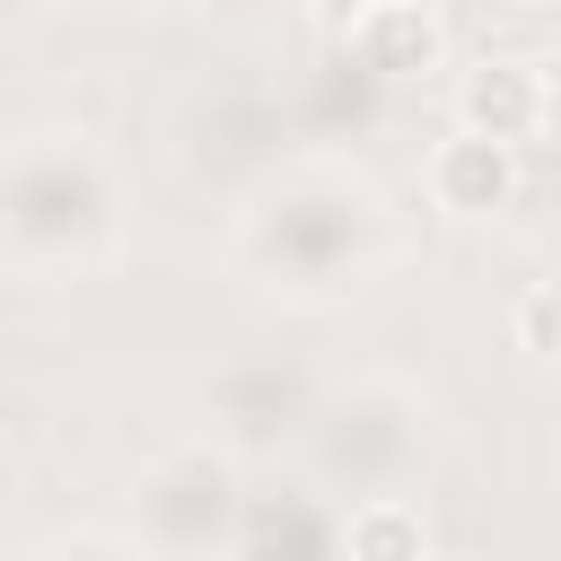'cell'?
Instances as JSON below:
<instances>
[{"label": "cell", "instance_id": "cell-1", "mask_svg": "<svg viewBox=\"0 0 561 561\" xmlns=\"http://www.w3.org/2000/svg\"><path fill=\"white\" fill-rule=\"evenodd\" d=\"M394 263H403L394 202L351 158H324V149L289 158L237 202V272L280 307H307V316L359 307Z\"/></svg>", "mask_w": 561, "mask_h": 561}, {"label": "cell", "instance_id": "cell-2", "mask_svg": "<svg viewBox=\"0 0 561 561\" xmlns=\"http://www.w3.org/2000/svg\"><path fill=\"white\" fill-rule=\"evenodd\" d=\"M131 202L123 167L79 123H35L0 140V263L18 280H88L123 254Z\"/></svg>", "mask_w": 561, "mask_h": 561}, {"label": "cell", "instance_id": "cell-3", "mask_svg": "<svg viewBox=\"0 0 561 561\" xmlns=\"http://www.w3.org/2000/svg\"><path fill=\"white\" fill-rule=\"evenodd\" d=\"M430 438H438V421H430L421 386H403V377H351V386L316 394L307 421H298L307 491H324L333 508H351L368 491H412Z\"/></svg>", "mask_w": 561, "mask_h": 561}, {"label": "cell", "instance_id": "cell-4", "mask_svg": "<svg viewBox=\"0 0 561 561\" xmlns=\"http://www.w3.org/2000/svg\"><path fill=\"white\" fill-rule=\"evenodd\" d=\"M245 508V456L219 438H175L131 473V552L149 561H228Z\"/></svg>", "mask_w": 561, "mask_h": 561}, {"label": "cell", "instance_id": "cell-5", "mask_svg": "<svg viewBox=\"0 0 561 561\" xmlns=\"http://www.w3.org/2000/svg\"><path fill=\"white\" fill-rule=\"evenodd\" d=\"M447 105H456V131H482L500 149H535V140H552V61L543 53H482L456 70Z\"/></svg>", "mask_w": 561, "mask_h": 561}, {"label": "cell", "instance_id": "cell-6", "mask_svg": "<svg viewBox=\"0 0 561 561\" xmlns=\"http://www.w3.org/2000/svg\"><path fill=\"white\" fill-rule=\"evenodd\" d=\"M333 44H342L351 79H377V88H412V79L447 70V18H438V0H377Z\"/></svg>", "mask_w": 561, "mask_h": 561}, {"label": "cell", "instance_id": "cell-7", "mask_svg": "<svg viewBox=\"0 0 561 561\" xmlns=\"http://www.w3.org/2000/svg\"><path fill=\"white\" fill-rule=\"evenodd\" d=\"M228 561H342V508L324 491H307V482H280V491L245 482Z\"/></svg>", "mask_w": 561, "mask_h": 561}, {"label": "cell", "instance_id": "cell-8", "mask_svg": "<svg viewBox=\"0 0 561 561\" xmlns=\"http://www.w3.org/2000/svg\"><path fill=\"white\" fill-rule=\"evenodd\" d=\"M421 193H430V210H447V219H500V210H517V193H526V149H500V140H482V131H447V140H430V158H421Z\"/></svg>", "mask_w": 561, "mask_h": 561}, {"label": "cell", "instance_id": "cell-9", "mask_svg": "<svg viewBox=\"0 0 561 561\" xmlns=\"http://www.w3.org/2000/svg\"><path fill=\"white\" fill-rule=\"evenodd\" d=\"M307 403H316V386L298 377V368H280V359H237L219 386H210V412L228 421V430H210L219 447H280V438H298V421H307Z\"/></svg>", "mask_w": 561, "mask_h": 561}, {"label": "cell", "instance_id": "cell-10", "mask_svg": "<svg viewBox=\"0 0 561 561\" xmlns=\"http://www.w3.org/2000/svg\"><path fill=\"white\" fill-rule=\"evenodd\" d=\"M430 552H438V535L412 491H368L342 508V561H430Z\"/></svg>", "mask_w": 561, "mask_h": 561}, {"label": "cell", "instance_id": "cell-11", "mask_svg": "<svg viewBox=\"0 0 561 561\" xmlns=\"http://www.w3.org/2000/svg\"><path fill=\"white\" fill-rule=\"evenodd\" d=\"M508 342H517L526 359H552V280H543V272L517 280V298H508Z\"/></svg>", "mask_w": 561, "mask_h": 561}, {"label": "cell", "instance_id": "cell-12", "mask_svg": "<svg viewBox=\"0 0 561 561\" xmlns=\"http://www.w3.org/2000/svg\"><path fill=\"white\" fill-rule=\"evenodd\" d=\"M359 9H377V0H307V18H316L324 35H342V26L359 18Z\"/></svg>", "mask_w": 561, "mask_h": 561}, {"label": "cell", "instance_id": "cell-13", "mask_svg": "<svg viewBox=\"0 0 561 561\" xmlns=\"http://www.w3.org/2000/svg\"><path fill=\"white\" fill-rule=\"evenodd\" d=\"M44 561H123V543H96V535H88V543H53Z\"/></svg>", "mask_w": 561, "mask_h": 561}, {"label": "cell", "instance_id": "cell-14", "mask_svg": "<svg viewBox=\"0 0 561 561\" xmlns=\"http://www.w3.org/2000/svg\"><path fill=\"white\" fill-rule=\"evenodd\" d=\"M123 561H149V552H131V543H123Z\"/></svg>", "mask_w": 561, "mask_h": 561}, {"label": "cell", "instance_id": "cell-15", "mask_svg": "<svg viewBox=\"0 0 561 561\" xmlns=\"http://www.w3.org/2000/svg\"><path fill=\"white\" fill-rule=\"evenodd\" d=\"M430 561H465V552H430Z\"/></svg>", "mask_w": 561, "mask_h": 561}, {"label": "cell", "instance_id": "cell-16", "mask_svg": "<svg viewBox=\"0 0 561 561\" xmlns=\"http://www.w3.org/2000/svg\"><path fill=\"white\" fill-rule=\"evenodd\" d=\"M9 9H26V0H0V18H9Z\"/></svg>", "mask_w": 561, "mask_h": 561}]
</instances>
